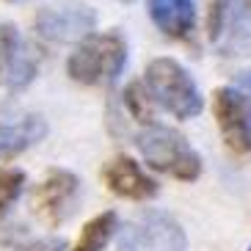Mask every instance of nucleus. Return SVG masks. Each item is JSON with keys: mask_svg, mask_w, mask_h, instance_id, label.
<instances>
[{"mask_svg": "<svg viewBox=\"0 0 251 251\" xmlns=\"http://www.w3.org/2000/svg\"><path fill=\"white\" fill-rule=\"evenodd\" d=\"M77 196H80V179L72 171L52 169L33 191V213L47 226H61L75 213Z\"/></svg>", "mask_w": 251, "mask_h": 251, "instance_id": "obj_8", "label": "nucleus"}, {"mask_svg": "<svg viewBox=\"0 0 251 251\" xmlns=\"http://www.w3.org/2000/svg\"><path fill=\"white\" fill-rule=\"evenodd\" d=\"M6 3H28V0H6Z\"/></svg>", "mask_w": 251, "mask_h": 251, "instance_id": "obj_19", "label": "nucleus"}, {"mask_svg": "<svg viewBox=\"0 0 251 251\" xmlns=\"http://www.w3.org/2000/svg\"><path fill=\"white\" fill-rule=\"evenodd\" d=\"M113 232H116V213H111V210L100 213L80 229V237H77L72 251H102L111 243Z\"/></svg>", "mask_w": 251, "mask_h": 251, "instance_id": "obj_13", "label": "nucleus"}, {"mask_svg": "<svg viewBox=\"0 0 251 251\" xmlns=\"http://www.w3.org/2000/svg\"><path fill=\"white\" fill-rule=\"evenodd\" d=\"M125 105H127V111H130V116H133L135 122L152 125L157 100L152 97V91H149L147 83H138V80L130 83V86L125 89Z\"/></svg>", "mask_w": 251, "mask_h": 251, "instance_id": "obj_14", "label": "nucleus"}, {"mask_svg": "<svg viewBox=\"0 0 251 251\" xmlns=\"http://www.w3.org/2000/svg\"><path fill=\"white\" fill-rule=\"evenodd\" d=\"M144 83L149 86L152 97L177 119H193L201 113V94L196 83L174 58L149 61Z\"/></svg>", "mask_w": 251, "mask_h": 251, "instance_id": "obj_3", "label": "nucleus"}, {"mask_svg": "<svg viewBox=\"0 0 251 251\" xmlns=\"http://www.w3.org/2000/svg\"><path fill=\"white\" fill-rule=\"evenodd\" d=\"M152 23L171 39H188L196 25L193 0H147Z\"/></svg>", "mask_w": 251, "mask_h": 251, "instance_id": "obj_10", "label": "nucleus"}, {"mask_svg": "<svg viewBox=\"0 0 251 251\" xmlns=\"http://www.w3.org/2000/svg\"><path fill=\"white\" fill-rule=\"evenodd\" d=\"M213 111L226 147L237 155L251 152V94L237 86H226L213 94Z\"/></svg>", "mask_w": 251, "mask_h": 251, "instance_id": "obj_6", "label": "nucleus"}, {"mask_svg": "<svg viewBox=\"0 0 251 251\" xmlns=\"http://www.w3.org/2000/svg\"><path fill=\"white\" fill-rule=\"evenodd\" d=\"M25 174L20 169H0V213L17 201V196L23 193Z\"/></svg>", "mask_w": 251, "mask_h": 251, "instance_id": "obj_15", "label": "nucleus"}, {"mask_svg": "<svg viewBox=\"0 0 251 251\" xmlns=\"http://www.w3.org/2000/svg\"><path fill=\"white\" fill-rule=\"evenodd\" d=\"M185 232L169 213H141L119 232V251H185Z\"/></svg>", "mask_w": 251, "mask_h": 251, "instance_id": "obj_4", "label": "nucleus"}, {"mask_svg": "<svg viewBox=\"0 0 251 251\" xmlns=\"http://www.w3.org/2000/svg\"><path fill=\"white\" fill-rule=\"evenodd\" d=\"M102 179L108 185V191L122 196V199L147 201L152 196H157V182L149 174H144L138 163L127 155H116L105 163Z\"/></svg>", "mask_w": 251, "mask_h": 251, "instance_id": "obj_9", "label": "nucleus"}, {"mask_svg": "<svg viewBox=\"0 0 251 251\" xmlns=\"http://www.w3.org/2000/svg\"><path fill=\"white\" fill-rule=\"evenodd\" d=\"M17 30L14 25H0V75H3V69H6V58H8V50H11V42H14Z\"/></svg>", "mask_w": 251, "mask_h": 251, "instance_id": "obj_16", "label": "nucleus"}, {"mask_svg": "<svg viewBox=\"0 0 251 251\" xmlns=\"http://www.w3.org/2000/svg\"><path fill=\"white\" fill-rule=\"evenodd\" d=\"M127 64V45L119 33H91L67 61L72 80L83 86H113Z\"/></svg>", "mask_w": 251, "mask_h": 251, "instance_id": "obj_1", "label": "nucleus"}, {"mask_svg": "<svg viewBox=\"0 0 251 251\" xmlns=\"http://www.w3.org/2000/svg\"><path fill=\"white\" fill-rule=\"evenodd\" d=\"M20 251H67L64 240H36L30 246H23Z\"/></svg>", "mask_w": 251, "mask_h": 251, "instance_id": "obj_17", "label": "nucleus"}, {"mask_svg": "<svg viewBox=\"0 0 251 251\" xmlns=\"http://www.w3.org/2000/svg\"><path fill=\"white\" fill-rule=\"evenodd\" d=\"M235 86H237V89H243L246 94H251V69H249V72H243V75H237Z\"/></svg>", "mask_w": 251, "mask_h": 251, "instance_id": "obj_18", "label": "nucleus"}, {"mask_svg": "<svg viewBox=\"0 0 251 251\" xmlns=\"http://www.w3.org/2000/svg\"><path fill=\"white\" fill-rule=\"evenodd\" d=\"M135 147L149 169L160 171V174H169L182 182H193L201 174V157L185 141V135H179L171 127H147L144 133H138Z\"/></svg>", "mask_w": 251, "mask_h": 251, "instance_id": "obj_2", "label": "nucleus"}, {"mask_svg": "<svg viewBox=\"0 0 251 251\" xmlns=\"http://www.w3.org/2000/svg\"><path fill=\"white\" fill-rule=\"evenodd\" d=\"M36 72H39V52L33 50L30 42L20 39V33H17L6 58V86L11 91H23L33 83Z\"/></svg>", "mask_w": 251, "mask_h": 251, "instance_id": "obj_12", "label": "nucleus"}, {"mask_svg": "<svg viewBox=\"0 0 251 251\" xmlns=\"http://www.w3.org/2000/svg\"><path fill=\"white\" fill-rule=\"evenodd\" d=\"M47 135L42 116H23L20 122H0V160L17 157Z\"/></svg>", "mask_w": 251, "mask_h": 251, "instance_id": "obj_11", "label": "nucleus"}, {"mask_svg": "<svg viewBox=\"0 0 251 251\" xmlns=\"http://www.w3.org/2000/svg\"><path fill=\"white\" fill-rule=\"evenodd\" d=\"M97 14L86 3H77V0L55 3L36 14V33L52 45H69V42L91 36Z\"/></svg>", "mask_w": 251, "mask_h": 251, "instance_id": "obj_7", "label": "nucleus"}, {"mask_svg": "<svg viewBox=\"0 0 251 251\" xmlns=\"http://www.w3.org/2000/svg\"><path fill=\"white\" fill-rule=\"evenodd\" d=\"M207 36L221 55L251 50V3L249 0H213L207 17Z\"/></svg>", "mask_w": 251, "mask_h": 251, "instance_id": "obj_5", "label": "nucleus"}]
</instances>
